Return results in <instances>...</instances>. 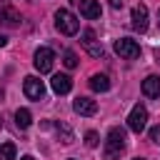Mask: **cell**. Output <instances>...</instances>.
<instances>
[{"label":"cell","mask_w":160,"mask_h":160,"mask_svg":"<svg viewBox=\"0 0 160 160\" xmlns=\"http://www.w3.org/2000/svg\"><path fill=\"white\" fill-rule=\"evenodd\" d=\"M125 150V130L122 128H110L108 140H105V160H120Z\"/></svg>","instance_id":"6da1fadb"},{"label":"cell","mask_w":160,"mask_h":160,"mask_svg":"<svg viewBox=\"0 0 160 160\" xmlns=\"http://www.w3.org/2000/svg\"><path fill=\"white\" fill-rule=\"evenodd\" d=\"M55 28H58L62 35H75V32L80 30V20H78L70 10L60 8V10L55 12Z\"/></svg>","instance_id":"7a4b0ae2"},{"label":"cell","mask_w":160,"mask_h":160,"mask_svg":"<svg viewBox=\"0 0 160 160\" xmlns=\"http://www.w3.org/2000/svg\"><path fill=\"white\" fill-rule=\"evenodd\" d=\"M145 125H148V110H145L142 102H138V105H132V110L128 115V128L132 132H142Z\"/></svg>","instance_id":"3957f363"},{"label":"cell","mask_w":160,"mask_h":160,"mask_svg":"<svg viewBox=\"0 0 160 160\" xmlns=\"http://www.w3.org/2000/svg\"><path fill=\"white\" fill-rule=\"evenodd\" d=\"M115 52L125 60H135V58H140V45L130 38H120V40H115Z\"/></svg>","instance_id":"277c9868"},{"label":"cell","mask_w":160,"mask_h":160,"mask_svg":"<svg viewBox=\"0 0 160 160\" xmlns=\"http://www.w3.org/2000/svg\"><path fill=\"white\" fill-rule=\"evenodd\" d=\"M52 62H55V52H52L50 48H38V50H35L32 65H35L38 72H50V70H52Z\"/></svg>","instance_id":"5b68a950"},{"label":"cell","mask_w":160,"mask_h":160,"mask_svg":"<svg viewBox=\"0 0 160 160\" xmlns=\"http://www.w3.org/2000/svg\"><path fill=\"white\" fill-rule=\"evenodd\" d=\"M22 90H25V95H28L30 100H42V95H45V85H42V80H38L35 75H28V78H25Z\"/></svg>","instance_id":"8992f818"},{"label":"cell","mask_w":160,"mask_h":160,"mask_svg":"<svg viewBox=\"0 0 160 160\" xmlns=\"http://www.w3.org/2000/svg\"><path fill=\"white\" fill-rule=\"evenodd\" d=\"M0 22L8 25V28H18L20 25V12L8 0H0Z\"/></svg>","instance_id":"52a82bcc"},{"label":"cell","mask_w":160,"mask_h":160,"mask_svg":"<svg viewBox=\"0 0 160 160\" xmlns=\"http://www.w3.org/2000/svg\"><path fill=\"white\" fill-rule=\"evenodd\" d=\"M130 20H132V28H135L138 32H145V30H148V8H145L142 2H138V5L132 8V12H130Z\"/></svg>","instance_id":"ba28073f"},{"label":"cell","mask_w":160,"mask_h":160,"mask_svg":"<svg viewBox=\"0 0 160 160\" xmlns=\"http://www.w3.org/2000/svg\"><path fill=\"white\" fill-rule=\"evenodd\" d=\"M70 2H75L88 20H98L100 18V2L98 0H70Z\"/></svg>","instance_id":"9c48e42d"},{"label":"cell","mask_w":160,"mask_h":160,"mask_svg":"<svg viewBox=\"0 0 160 160\" xmlns=\"http://www.w3.org/2000/svg\"><path fill=\"white\" fill-rule=\"evenodd\" d=\"M82 45H85V50H88L92 58H102V55H105L102 45L95 40V32H92V30H85V32H82Z\"/></svg>","instance_id":"30bf717a"},{"label":"cell","mask_w":160,"mask_h":160,"mask_svg":"<svg viewBox=\"0 0 160 160\" xmlns=\"http://www.w3.org/2000/svg\"><path fill=\"white\" fill-rule=\"evenodd\" d=\"M50 88H52V92H58V95H68V92H70V88H72V80H70V75L58 72V75H52Z\"/></svg>","instance_id":"8fae6325"},{"label":"cell","mask_w":160,"mask_h":160,"mask_svg":"<svg viewBox=\"0 0 160 160\" xmlns=\"http://www.w3.org/2000/svg\"><path fill=\"white\" fill-rule=\"evenodd\" d=\"M72 110L78 112V115H95L98 112V102L95 100H90V98H75V102H72Z\"/></svg>","instance_id":"7c38bea8"},{"label":"cell","mask_w":160,"mask_h":160,"mask_svg":"<svg viewBox=\"0 0 160 160\" xmlns=\"http://www.w3.org/2000/svg\"><path fill=\"white\" fill-rule=\"evenodd\" d=\"M142 95L145 98H160V78L158 75H148L142 80Z\"/></svg>","instance_id":"4fadbf2b"},{"label":"cell","mask_w":160,"mask_h":160,"mask_svg":"<svg viewBox=\"0 0 160 160\" xmlns=\"http://www.w3.org/2000/svg\"><path fill=\"white\" fill-rule=\"evenodd\" d=\"M90 88H92L95 92H108V90H110V78H108V75L95 72V75L90 78Z\"/></svg>","instance_id":"5bb4252c"},{"label":"cell","mask_w":160,"mask_h":160,"mask_svg":"<svg viewBox=\"0 0 160 160\" xmlns=\"http://www.w3.org/2000/svg\"><path fill=\"white\" fill-rule=\"evenodd\" d=\"M30 122H32V115H30V110H28V108L15 110V125H18L20 130H28V128H30Z\"/></svg>","instance_id":"9a60e30c"},{"label":"cell","mask_w":160,"mask_h":160,"mask_svg":"<svg viewBox=\"0 0 160 160\" xmlns=\"http://www.w3.org/2000/svg\"><path fill=\"white\" fill-rule=\"evenodd\" d=\"M15 155H18L15 142H2L0 145V160H15Z\"/></svg>","instance_id":"2e32d148"},{"label":"cell","mask_w":160,"mask_h":160,"mask_svg":"<svg viewBox=\"0 0 160 160\" xmlns=\"http://www.w3.org/2000/svg\"><path fill=\"white\" fill-rule=\"evenodd\" d=\"M55 130H58V135H60V140H62L65 145L72 142V130H70L65 122H55Z\"/></svg>","instance_id":"e0dca14e"},{"label":"cell","mask_w":160,"mask_h":160,"mask_svg":"<svg viewBox=\"0 0 160 160\" xmlns=\"http://www.w3.org/2000/svg\"><path fill=\"white\" fill-rule=\"evenodd\" d=\"M62 62H65V68L72 70V68H78V55H75L72 50H65V52H62Z\"/></svg>","instance_id":"ac0fdd59"},{"label":"cell","mask_w":160,"mask_h":160,"mask_svg":"<svg viewBox=\"0 0 160 160\" xmlns=\"http://www.w3.org/2000/svg\"><path fill=\"white\" fill-rule=\"evenodd\" d=\"M85 142H88V148H98V142H100L98 140V132L95 130H88L85 132Z\"/></svg>","instance_id":"d6986e66"},{"label":"cell","mask_w":160,"mask_h":160,"mask_svg":"<svg viewBox=\"0 0 160 160\" xmlns=\"http://www.w3.org/2000/svg\"><path fill=\"white\" fill-rule=\"evenodd\" d=\"M150 140H155V142H160V125L150 130Z\"/></svg>","instance_id":"ffe728a7"},{"label":"cell","mask_w":160,"mask_h":160,"mask_svg":"<svg viewBox=\"0 0 160 160\" xmlns=\"http://www.w3.org/2000/svg\"><path fill=\"white\" fill-rule=\"evenodd\" d=\"M110 8H115V10H120V8H122V0H110Z\"/></svg>","instance_id":"44dd1931"},{"label":"cell","mask_w":160,"mask_h":160,"mask_svg":"<svg viewBox=\"0 0 160 160\" xmlns=\"http://www.w3.org/2000/svg\"><path fill=\"white\" fill-rule=\"evenodd\" d=\"M5 42H8V38H5V35H2V32H0V48H2V45H5Z\"/></svg>","instance_id":"7402d4cb"},{"label":"cell","mask_w":160,"mask_h":160,"mask_svg":"<svg viewBox=\"0 0 160 160\" xmlns=\"http://www.w3.org/2000/svg\"><path fill=\"white\" fill-rule=\"evenodd\" d=\"M20 160H35V158H32V155H22Z\"/></svg>","instance_id":"603a6c76"},{"label":"cell","mask_w":160,"mask_h":160,"mask_svg":"<svg viewBox=\"0 0 160 160\" xmlns=\"http://www.w3.org/2000/svg\"><path fill=\"white\" fill-rule=\"evenodd\" d=\"M158 20H160V8H158Z\"/></svg>","instance_id":"cb8c5ba5"},{"label":"cell","mask_w":160,"mask_h":160,"mask_svg":"<svg viewBox=\"0 0 160 160\" xmlns=\"http://www.w3.org/2000/svg\"><path fill=\"white\" fill-rule=\"evenodd\" d=\"M0 128H2V118H0Z\"/></svg>","instance_id":"d4e9b609"},{"label":"cell","mask_w":160,"mask_h":160,"mask_svg":"<svg viewBox=\"0 0 160 160\" xmlns=\"http://www.w3.org/2000/svg\"><path fill=\"white\" fill-rule=\"evenodd\" d=\"M135 160H145V158H135Z\"/></svg>","instance_id":"484cf974"},{"label":"cell","mask_w":160,"mask_h":160,"mask_svg":"<svg viewBox=\"0 0 160 160\" xmlns=\"http://www.w3.org/2000/svg\"><path fill=\"white\" fill-rule=\"evenodd\" d=\"M68 160H75V158H68Z\"/></svg>","instance_id":"4316f807"}]
</instances>
